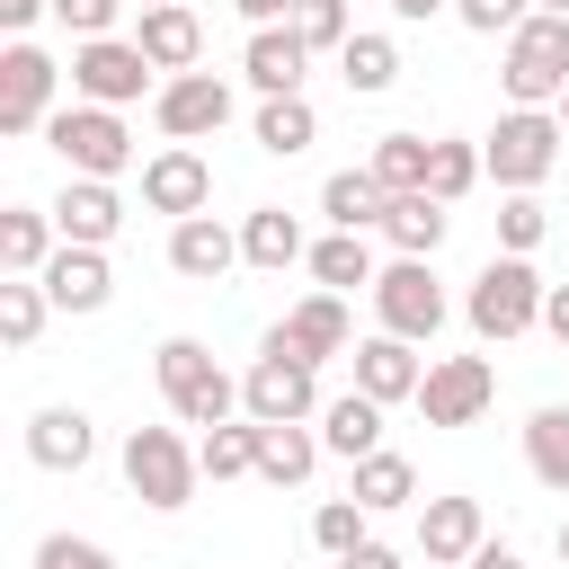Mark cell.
I'll return each instance as SVG.
<instances>
[{"instance_id":"cell-1","label":"cell","mask_w":569,"mask_h":569,"mask_svg":"<svg viewBox=\"0 0 569 569\" xmlns=\"http://www.w3.org/2000/svg\"><path fill=\"white\" fill-rule=\"evenodd\" d=\"M151 373H160V400H169V418H178V427H231L240 382L213 365V347H204V338H160Z\"/></svg>"},{"instance_id":"cell-2","label":"cell","mask_w":569,"mask_h":569,"mask_svg":"<svg viewBox=\"0 0 569 569\" xmlns=\"http://www.w3.org/2000/svg\"><path fill=\"white\" fill-rule=\"evenodd\" d=\"M542 276H533V258H489L480 276H471V293H462V311H471V329L489 338V347H507V338H525V329H542Z\"/></svg>"},{"instance_id":"cell-3","label":"cell","mask_w":569,"mask_h":569,"mask_svg":"<svg viewBox=\"0 0 569 569\" xmlns=\"http://www.w3.org/2000/svg\"><path fill=\"white\" fill-rule=\"evenodd\" d=\"M498 89L516 98V107H560L569 98V18H525L516 36H507V53H498Z\"/></svg>"},{"instance_id":"cell-4","label":"cell","mask_w":569,"mask_h":569,"mask_svg":"<svg viewBox=\"0 0 569 569\" xmlns=\"http://www.w3.org/2000/svg\"><path fill=\"white\" fill-rule=\"evenodd\" d=\"M560 116L551 107H507L498 124H489V142H480V160H489V178L507 187V196H533L542 178H551V160H560Z\"/></svg>"},{"instance_id":"cell-5","label":"cell","mask_w":569,"mask_h":569,"mask_svg":"<svg viewBox=\"0 0 569 569\" xmlns=\"http://www.w3.org/2000/svg\"><path fill=\"white\" fill-rule=\"evenodd\" d=\"M196 480H204V462H196V445H187L178 427H133V436H124V489H133L151 516H178V507L196 498Z\"/></svg>"},{"instance_id":"cell-6","label":"cell","mask_w":569,"mask_h":569,"mask_svg":"<svg viewBox=\"0 0 569 569\" xmlns=\"http://www.w3.org/2000/svg\"><path fill=\"white\" fill-rule=\"evenodd\" d=\"M44 142L62 151V169H71V178H107V187H116V178L133 169V133H124V116H116V107H89V98L53 107Z\"/></svg>"},{"instance_id":"cell-7","label":"cell","mask_w":569,"mask_h":569,"mask_svg":"<svg viewBox=\"0 0 569 569\" xmlns=\"http://www.w3.org/2000/svg\"><path fill=\"white\" fill-rule=\"evenodd\" d=\"M320 409H329V400H320L311 365H293V356L258 347V365L240 373V418H258V427H311Z\"/></svg>"},{"instance_id":"cell-8","label":"cell","mask_w":569,"mask_h":569,"mask_svg":"<svg viewBox=\"0 0 569 569\" xmlns=\"http://www.w3.org/2000/svg\"><path fill=\"white\" fill-rule=\"evenodd\" d=\"M71 89L89 107H133V98H160V71H151V53L133 36H98V44L71 53Z\"/></svg>"},{"instance_id":"cell-9","label":"cell","mask_w":569,"mask_h":569,"mask_svg":"<svg viewBox=\"0 0 569 569\" xmlns=\"http://www.w3.org/2000/svg\"><path fill=\"white\" fill-rule=\"evenodd\" d=\"M373 311H382V329H391V338L427 347V338L445 329V284H436V258H391V267L373 276Z\"/></svg>"},{"instance_id":"cell-10","label":"cell","mask_w":569,"mask_h":569,"mask_svg":"<svg viewBox=\"0 0 569 569\" xmlns=\"http://www.w3.org/2000/svg\"><path fill=\"white\" fill-rule=\"evenodd\" d=\"M489 400H498V365L489 356H436L427 382H418V418L427 427H471Z\"/></svg>"},{"instance_id":"cell-11","label":"cell","mask_w":569,"mask_h":569,"mask_svg":"<svg viewBox=\"0 0 569 569\" xmlns=\"http://www.w3.org/2000/svg\"><path fill=\"white\" fill-rule=\"evenodd\" d=\"M53 89H62L53 53L9 44V53H0V133H44V124H53Z\"/></svg>"},{"instance_id":"cell-12","label":"cell","mask_w":569,"mask_h":569,"mask_svg":"<svg viewBox=\"0 0 569 569\" xmlns=\"http://www.w3.org/2000/svg\"><path fill=\"white\" fill-rule=\"evenodd\" d=\"M151 124H160L169 142H204V133H222V124H231V80H213V71H178V80H160Z\"/></svg>"},{"instance_id":"cell-13","label":"cell","mask_w":569,"mask_h":569,"mask_svg":"<svg viewBox=\"0 0 569 569\" xmlns=\"http://www.w3.org/2000/svg\"><path fill=\"white\" fill-rule=\"evenodd\" d=\"M267 347L320 373L329 356H347V293H302V302H293V311L267 329Z\"/></svg>"},{"instance_id":"cell-14","label":"cell","mask_w":569,"mask_h":569,"mask_svg":"<svg viewBox=\"0 0 569 569\" xmlns=\"http://www.w3.org/2000/svg\"><path fill=\"white\" fill-rule=\"evenodd\" d=\"M142 204H151V213H169V222L204 213V204H213V169H204V151H196V142L151 151V160H142Z\"/></svg>"},{"instance_id":"cell-15","label":"cell","mask_w":569,"mask_h":569,"mask_svg":"<svg viewBox=\"0 0 569 569\" xmlns=\"http://www.w3.org/2000/svg\"><path fill=\"white\" fill-rule=\"evenodd\" d=\"M480 542H489L480 498H427V507H418V551H427V569H471Z\"/></svg>"},{"instance_id":"cell-16","label":"cell","mask_w":569,"mask_h":569,"mask_svg":"<svg viewBox=\"0 0 569 569\" xmlns=\"http://www.w3.org/2000/svg\"><path fill=\"white\" fill-rule=\"evenodd\" d=\"M53 231H62L71 249H107V240L124 231V196H116L107 178H71V187L53 196Z\"/></svg>"},{"instance_id":"cell-17","label":"cell","mask_w":569,"mask_h":569,"mask_svg":"<svg viewBox=\"0 0 569 569\" xmlns=\"http://www.w3.org/2000/svg\"><path fill=\"white\" fill-rule=\"evenodd\" d=\"M418 382H427V365H418V347L409 338H391V329H373V338H356V391L365 400H418Z\"/></svg>"},{"instance_id":"cell-18","label":"cell","mask_w":569,"mask_h":569,"mask_svg":"<svg viewBox=\"0 0 569 569\" xmlns=\"http://www.w3.org/2000/svg\"><path fill=\"white\" fill-rule=\"evenodd\" d=\"M133 44L151 53V71H160V80H178V71H196V53H204V18H196L187 0H169V9H142Z\"/></svg>"},{"instance_id":"cell-19","label":"cell","mask_w":569,"mask_h":569,"mask_svg":"<svg viewBox=\"0 0 569 569\" xmlns=\"http://www.w3.org/2000/svg\"><path fill=\"white\" fill-rule=\"evenodd\" d=\"M302 62H311V44H302L293 27H249L240 71H249V89H258V98H302Z\"/></svg>"},{"instance_id":"cell-20","label":"cell","mask_w":569,"mask_h":569,"mask_svg":"<svg viewBox=\"0 0 569 569\" xmlns=\"http://www.w3.org/2000/svg\"><path fill=\"white\" fill-rule=\"evenodd\" d=\"M169 267L196 284H222L240 267V231H222L213 213H187V222H169Z\"/></svg>"},{"instance_id":"cell-21","label":"cell","mask_w":569,"mask_h":569,"mask_svg":"<svg viewBox=\"0 0 569 569\" xmlns=\"http://www.w3.org/2000/svg\"><path fill=\"white\" fill-rule=\"evenodd\" d=\"M44 293H53V311H107V293H116V267H107V249H53V267H44Z\"/></svg>"},{"instance_id":"cell-22","label":"cell","mask_w":569,"mask_h":569,"mask_svg":"<svg viewBox=\"0 0 569 569\" xmlns=\"http://www.w3.org/2000/svg\"><path fill=\"white\" fill-rule=\"evenodd\" d=\"M89 453H98L89 409H36V418H27V462H36V471H80Z\"/></svg>"},{"instance_id":"cell-23","label":"cell","mask_w":569,"mask_h":569,"mask_svg":"<svg viewBox=\"0 0 569 569\" xmlns=\"http://www.w3.org/2000/svg\"><path fill=\"white\" fill-rule=\"evenodd\" d=\"M53 249H62L53 204H9V213H0V276H44Z\"/></svg>"},{"instance_id":"cell-24","label":"cell","mask_w":569,"mask_h":569,"mask_svg":"<svg viewBox=\"0 0 569 569\" xmlns=\"http://www.w3.org/2000/svg\"><path fill=\"white\" fill-rule=\"evenodd\" d=\"M293 258H311L302 222H293L284 204H249V213H240V267H267V276H284Z\"/></svg>"},{"instance_id":"cell-25","label":"cell","mask_w":569,"mask_h":569,"mask_svg":"<svg viewBox=\"0 0 569 569\" xmlns=\"http://www.w3.org/2000/svg\"><path fill=\"white\" fill-rule=\"evenodd\" d=\"M320 453H338V462H365V453H382V400H365V391H338V400L320 409Z\"/></svg>"},{"instance_id":"cell-26","label":"cell","mask_w":569,"mask_h":569,"mask_svg":"<svg viewBox=\"0 0 569 569\" xmlns=\"http://www.w3.org/2000/svg\"><path fill=\"white\" fill-rule=\"evenodd\" d=\"M445 231H453V204H436V196H391V204H382V240H391L400 258H436Z\"/></svg>"},{"instance_id":"cell-27","label":"cell","mask_w":569,"mask_h":569,"mask_svg":"<svg viewBox=\"0 0 569 569\" xmlns=\"http://www.w3.org/2000/svg\"><path fill=\"white\" fill-rule=\"evenodd\" d=\"M382 178L373 169H329V187H320V213H329V231H382Z\"/></svg>"},{"instance_id":"cell-28","label":"cell","mask_w":569,"mask_h":569,"mask_svg":"<svg viewBox=\"0 0 569 569\" xmlns=\"http://www.w3.org/2000/svg\"><path fill=\"white\" fill-rule=\"evenodd\" d=\"M302 267L320 276V293H356V284L373 293V276H382V267H373V249H365V231H329V240H311V258H302Z\"/></svg>"},{"instance_id":"cell-29","label":"cell","mask_w":569,"mask_h":569,"mask_svg":"<svg viewBox=\"0 0 569 569\" xmlns=\"http://www.w3.org/2000/svg\"><path fill=\"white\" fill-rule=\"evenodd\" d=\"M320 462V436L311 427H258V480L267 489H302Z\"/></svg>"},{"instance_id":"cell-30","label":"cell","mask_w":569,"mask_h":569,"mask_svg":"<svg viewBox=\"0 0 569 569\" xmlns=\"http://www.w3.org/2000/svg\"><path fill=\"white\" fill-rule=\"evenodd\" d=\"M356 480H347V498L365 507V516H391V507H409L418 498V471L400 462V453H365V462H347Z\"/></svg>"},{"instance_id":"cell-31","label":"cell","mask_w":569,"mask_h":569,"mask_svg":"<svg viewBox=\"0 0 569 569\" xmlns=\"http://www.w3.org/2000/svg\"><path fill=\"white\" fill-rule=\"evenodd\" d=\"M525 462H533L542 489L569 498V409H560V400H542V409L525 418Z\"/></svg>"},{"instance_id":"cell-32","label":"cell","mask_w":569,"mask_h":569,"mask_svg":"<svg viewBox=\"0 0 569 569\" xmlns=\"http://www.w3.org/2000/svg\"><path fill=\"white\" fill-rule=\"evenodd\" d=\"M427 160H436V142H427V133H382L365 169L382 178V196H427Z\"/></svg>"},{"instance_id":"cell-33","label":"cell","mask_w":569,"mask_h":569,"mask_svg":"<svg viewBox=\"0 0 569 569\" xmlns=\"http://www.w3.org/2000/svg\"><path fill=\"white\" fill-rule=\"evenodd\" d=\"M311 133H320V107H311V98H267V107H258V151H267V160L311 151Z\"/></svg>"},{"instance_id":"cell-34","label":"cell","mask_w":569,"mask_h":569,"mask_svg":"<svg viewBox=\"0 0 569 569\" xmlns=\"http://www.w3.org/2000/svg\"><path fill=\"white\" fill-rule=\"evenodd\" d=\"M338 71H347V89H356V98H382V89L400 80V44L356 27V36H347V53H338Z\"/></svg>"},{"instance_id":"cell-35","label":"cell","mask_w":569,"mask_h":569,"mask_svg":"<svg viewBox=\"0 0 569 569\" xmlns=\"http://www.w3.org/2000/svg\"><path fill=\"white\" fill-rule=\"evenodd\" d=\"M196 462H204V480H249V471H258V418H231V427H204V445H196Z\"/></svg>"},{"instance_id":"cell-36","label":"cell","mask_w":569,"mask_h":569,"mask_svg":"<svg viewBox=\"0 0 569 569\" xmlns=\"http://www.w3.org/2000/svg\"><path fill=\"white\" fill-rule=\"evenodd\" d=\"M480 178H489L480 142H453V133H445V142H436V160H427V196H436V204H462Z\"/></svg>"},{"instance_id":"cell-37","label":"cell","mask_w":569,"mask_h":569,"mask_svg":"<svg viewBox=\"0 0 569 569\" xmlns=\"http://www.w3.org/2000/svg\"><path fill=\"white\" fill-rule=\"evenodd\" d=\"M44 311H53L44 276H9V284H0V338H9V347H36V338H44Z\"/></svg>"},{"instance_id":"cell-38","label":"cell","mask_w":569,"mask_h":569,"mask_svg":"<svg viewBox=\"0 0 569 569\" xmlns=\"http://www.w3.org/2000/svg\"><path fill=\"white\" fill-rule=\"evenodd\" d=\"M311 542H320L329 560L365 551V542H373V533H365V507H356V498H320V507H311Z\"/></svg>"},{"instance_id":"cell-39","label":"cell","mask_w":569,"mask_h":569,"mask_svg":"<svg viewBox=\"0 0 569 569\" xmlns=\"http://www.w3.org/2000/svg\"><path fill=\"white\" fill-rule=\"evenodd\" d=\"M284 27H293L311 53H347V36H356V27H347V0H293Z\"/></svg>"},{"instance_id":"cell-40","label":"cell","mask_w":569,"mask_h":569,"mask_svg":"<svg viewBox=\"0 0 569 569\" xmlns=\"http://www.w3.org/2000/svg\"><path fill=\"white\" fill-rule=\"evenodd\" d=\"M542 231H551L542 196H507V204H498V249H507V258H533V249H542Z\"/></svg>"},{"instance_id":"cell-41","label":"cell","mask_w":569,"mask_h":569,"mask_svg":"<svg viewBox=\"0 0 569 569\" xmlns=\"http://www.w3.org/2000/svg\"><path fill=\"white\" fill-rule=\"evenodd\" d=\"M36 569H116V551L89 542V533H44L36 542Z\"/></svg>"},{"instance_id":"cell-42","label":"cell","mask_w":569,"mask_h":569,"mask_svg":"<svg viewBox=\"0 0 569 569\" xmlns=\"http://www.w3.org/2000/svg\"><path fill=\"white\" fill-rule=\"evenodd\" d=\"M453 18H462L471 36H516V27L533 18V0H453Z\"/></svg>"},{"instance_id":"cell-43","label":"cell","mask_w":569,"mask_h":569,"mask_svg":"<svg viewBox=\"0 0 569 569\" xmlns=\"http://www.w3.org/2000/svg\"><path fill=\"white\" fill-rule=\"evenodd\" d=\"M116 9L124 0H53V18L80 36V44H98V36H116Z\"/></svg>"},{"instance_id":"cell-44","label":"cell","mask_w":569,"mask_h":569,"mask_svg":"<svg viewBox=\"0 0 569 569\" xmlns=\"http://www.w3.org/2000/svg\"><path fill=\"white\" fill-rule=\"evenodd\" d=\"M44 9H53V0H0V27H9V36H18V44H27V27H36V18H44Z\"/></svg>"},{"instance_id":"cell-45","label":"cell","mask_w":569,"mask_h":569,"mask_svg":"<svg viewBox=\"0 0 569 569\" xmlns=\"http://www.w3.org/2000/svg\"><path fill=\"white\" fill-rule=\"evenodd\" d=\"M329 569H400V551H391V542H365V551H347V560H329Z\"/></svg>"},{"instance_id":"cell-46","label":"cell","mask_w":569,"mask_h":569,"mask_svg":"<svg viewBox=\"0 0 569 569\" xmlns=\"http://www.w3.org/2000/svg\"><path fill=\"white\" fill-rule=\"evenodd\" d=\"M542 329L569 347V284H551V293H542Z\"/></svg>"},{"instance_id":"cell-47","label":"cell","mask_w":569,"mask_h":569,"mask_svg":"<svg viewBox=\"0 0 569 569\" xmlns=\"http://www.w3.org/2000/svg\"><path fill=\"white\" fill-rule=\"evenodd\" d=\"M249 27H276V18H293V0H231Z\"/></svg>"},{"instance_id":"cell-48","label":"cell","mask_w":569,"mask_h":569,"mask_svg":"<svg viewBox=\"0 0 569 569\" xmlns=\"http://www.w3.org/2000/svg\"><path fill=\"white\" fill-rule=\"evenodd\" d=\"M471 569H525V560H516L507 542H480V551H471Z\"/></svg>"},{"instance_id":"cell-49","label":"cell","mask_w":569,"mask_h":569,"mask_svg":"<svg viewBox=\"0 0 569 569\" xmlns=\"http://www.w3.org/2000/svg\"><path fill=\"white\" fill-rule=\"evenodd\" d=\"M400 18H436V9H453V0H391Z\"/></svg>"},{"instance_id":"cell-50","label":"cell","mask_w":569,"mask_h":569,"mask_svg":"<svg viewBox=\"0 0 569 569\" xmlns=\"http://www.w3.org/2000/svg\"><path fill=\"white\" fill-rule=\"evenodd\" d=\"M533 9H542V18H569V0H533Z\"/></svg>"},{"instance_id":"cell-51","label":"cell","mask_w":569,"mask_h":569,"mask_svg":"<svg viewBox=\"0 0 569 569\" xmlns=\"http://www.w3.org/2000/svg\"><path fill=\"white\" fill-rule=\"evenodd\" d=\"M551 116H560V133H569V98H560V107H551Z\"/></svg>"},{"instance_id":"cell-52","label":"cell","mask_w":569,"mask_h":569,"mask_svg":"<svg viewBox=\"0 0 569 569\" xmlns=\"http://www.w3.org/2000/svg\"><path fill=\"white\" fill-rule=\"evenodd\" d=\"M560 569H569V525H560Z\"/></svg>"},{"instance_id":"cell-53","label":"cell","mask_w":569,"mask_h":569,"mask_svg":"<svg viewBox=\"0 0 569 569\" xmlns=\"http://www.w3.org/2000/svg\"><path fill=\"white\" fill-rule=\"evenodd\" d=\"M142 9H169V0H142Z\"/></svg>"}]
</instances>
